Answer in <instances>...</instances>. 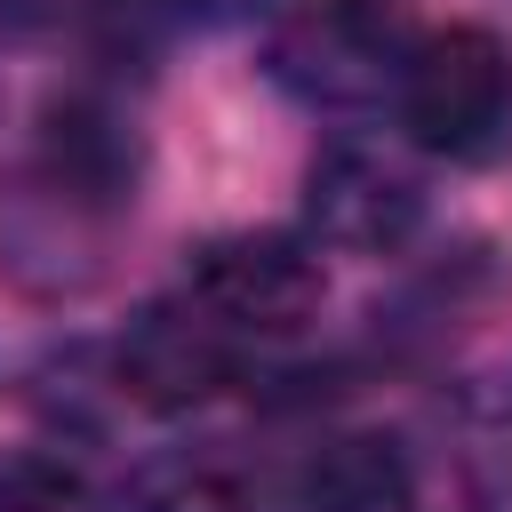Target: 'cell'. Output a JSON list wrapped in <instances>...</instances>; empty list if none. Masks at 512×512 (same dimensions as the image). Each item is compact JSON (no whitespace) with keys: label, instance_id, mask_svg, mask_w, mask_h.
<instances>
[{"label":"cell","instance_id":"9c48e42d","mask_svg":"<svg viewBox=\"0 0 512 512\" xmlns=\"http://www.w3.org/2000/svg\"><path fill=\"white\" fill-rule=\"evenodd\" d=\"M184 16H200V24H240V16H264V8H280V0H176Z\"/></svg>","mask_w":512,"mask_h":512},{"label":"cell","instance_id":"ba28073f","mask_svg":"<svg viewBox=\"0 0 512 512\" xmlns=\"http://www.w3.org/2000/svg\"><path fill=\"white\" fill-rule=\"evenodd\" d=\"M0 512H80V496L48 464H0Z\"/></svg>","mask_w":512,"mask_h":512},{"label":"cell","instance_id":"277c9868","mask_svg":"<svg viewBox=\"0 0 512 512\" xmlns=\"http://www.w3.org/2000/svg\"><path fill=\"white\" fill-rule=\"evenodd\" d=\"M232 376H240V344L208 304H152L120 336V392L160 416L216 400Z\"/></svg>","mask_w":512,"mask_h":512},{"label":"cell","instance_id":"5b68a950","mask_svg":"<svg viewBox=\"0 0 512 512\" xmlns=\"http://www.w3.org/2000/svg\"><path fill=\"white\" fill-rule=\"evenodd\" d=\"M304 216H312V240L320 248H352V256H376V248H400L408 224L424 216V192L400 160L368 152V144H328L304 176Z\"/></svg>","mask_w":512,"mask_h":512},{"label":"cell","instance_id":"52a82bcc","mask_svg":"<svg viewBox=\"0 0 512 512\" xmlns=\"http://www.w3.org/2000/svg\"><path fill=\"white\" fill-rule=\"evenodd\" d=\"M248 480L224 456H168L136 480V512H240Z\"/></svg>","mask_w":512,"mask_h":512},{"label":"cell","instance_id":"3957f363","mask_svg":"<svg viewBox=\"0 0 512 512\" xmlns=\"http://www.w3.org/2000/svg\"><path fill=\"white\" fill-rule=\"evenodd\" d=\"M320 256L312 240H288V232H224L192 256V304H208L224 328H256V336H280V328H304L320 312Z\"/></svg>","mask_w":512,"mask_h":512},{"label":"cell","instance_id":"30bf717a","mask_svg":"<svg viewBox=\"0 0 512 512\" xmlns=\"http://www.w3.org/2000/svg\"><path fill=\"white\" fill-rule=\"evenodd\" d=\"M24 8H32V0H0V24H16V16H24Z\"/></svg>","mask_w":512,"mask_h":512},{"label":"cell","instance_id":"7a4b0ae2","mask_svg":"<svg viewBox=\"0 0 512 512\" xmlns=\"http://www.w3.org/2000/svg\"><path fill=\"white\" fill-rule=\"evenodd\" d=\"M400 128L440 152V160H488L504 136H512V56L488 24H448V32H424L400 88Z\"/></svg>","mask_w":512,"mask_h":512},{"label":"cell","instance_id":"6da1fadb","mask_svg":"<svg viewBox=\"0 0 512 512\" xmlns=\"http://www.w3.org/2000/svg\"><path fill=\"white\" fill-rule=\"evenodd\" d=\"M416 16L408 0H296L272 24V80L320 112H368L400 88L416 56Z\"/></svg>","mask_w":512,"mask_h":512},{"label":"cell","instance_id":"8992f818","mask_svg":"<svg viewBox=\"0 0 512 512\" xmlns=\"http://www.w3.org/2000/svg\"><path fill=\"white\" fill-rule=\"evenodd\" d=\"M408 448L384 432H344L304 456L296 472V512H408Z\"/></svg>","mask_w":512,"mask_h":512}]
</instances>
